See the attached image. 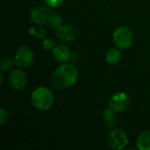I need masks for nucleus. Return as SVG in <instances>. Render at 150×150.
Instances as JSON below:
<instances>
[{
    "label": "nucleus",
    "instance_id": "nucleus-7",
    "mask_svg": "<svg viewBox=\"0 0 150 150\" xmlns=\"http://www.w3.org/2000/svg\"><path fill=\"white\" fill-rule=\"evenodd\" d=\"M10 83L13 89L17 91H23L26 85V76L21 69H14L11 72Z\"/></svg>",
    "mask_w": 150,
    "mask_h": 150
},
{
    "label": "nucleus",
    "instance_id": "nucleus-2",
    "mask_svg": "<svg viewBox=\"0 0 150 150\" xmlns=\"http://www.w3.org/2000/svg\"><path fill=\"white\" fill-rule=\"evenodd\" d=\"M31 101L37 110L47 111L54 104V95L48 88L40 86L33 91Z\"/></svg>",
    "mask_w": 150,
    "mask_h": 150
},
{
    "label": "nucleus",
    "instance_id": "nucleus-10",
    "mask_svg": "<svg viewBox=\"0 0 150 150\" xmlns=\"http://www.w3.org/2000/svg\"><path fill=\"white\" fill-rule=\"evenodd\" d=\"M52 54L54 60L58 62H66L70 59V50L64 45H56L52 49Z\"/></svg>",
    "mask_w": 150,
    "mask_h": 150
},
{
    "label": "nucleus",
    "instance_id": "nucleus-18",
    "mask_svg": "<svg viewBox=\"0 0 150 150\" xmlns=\"http://www.w3.org/2000/svg\"><path fill=\"white\" fill-rule=\"evenodd\" d=\"M64 0H45L46 4L50 8H57L63 4Z\"/></svg>",
    "mask_w": 150,
    "mask_h": 150
},
{
    "label": "nucleus",
    "instance_id": "nucleus-8",
    "mask_svg": "<svg viewBox=\"0 0 150 150\" xmlns=\"http://www.w3.org/2000/svg\"><path fill=\"white\" fill-rule=\"evenodd\" d=\"M55 35L59 40L63 42H69L75 39L76 31L73 25L66 24L55 30Z\"/></svg>",
    "mask_w": 150,
    "mask_h": 150
},
{
    "label": "nucleus",
    "instance_id": "nucleus-13",
    "mask_svg": "<svg viewBox=\"0 0 150 150\" xmlns=\"http://www.w3.org/2000/svg\"><path fill=\"white\" fill-rule=\"evenodd\" d=\"M116 112L112 108H111L110 106L108 108H105V110L103 112V119L106 124V126L108 127H112L115 121H116V119H117V116H116Z\"/></svg>",
    "mask_w": 150,
    "mask_h": 150
},
{
    "label": "nucleus",
    "instance_id": "nucleus-4",
    "mask_svg": "<svg viewBox=\"0 0 150 150\" xmlns=\"http://www.w3.org/2000/svg\"><path fill=\"white\" fill-rule=\"evenodd\" d=\"M108 144L111 149L120 150L125 149L128 144V138L126 132L122 129L112 130L107 137Z\"/></svg>",
    "mask_w": 150,
    "mask_h": 150
},
{
    "label": "nucleus",
    "instance_id": "nucleus-17",
    "mask_svg": "<svg viewBox=\"0 0 150 150\" xmlns=\"http://www.w3.org/2000/svg\"><path fill=\"white\" fill-rule=\"evenodd\" d=\"M42 47L45 50H51L55 47L54 40L52 38H44L42 41Z\"/></svg>",
    "mask_w": 150,
    "mask_h": 150
},
{
    "label": "nucleus",
    "instance_id": "nucleus-3",
    "mask_svg": "<svg viewBox=\"0 0 150 150\" xmlns=\"http://www.w3.org/2000/svg\"><path fill=\"white\" fill-rule=\"evenodd\" d=\"M112 40L117 47L120 49H127L133 45L134 36L129 27L121 25L117 27L113 32Z\"/></svg>",
    "mask_w": 150,
    "mask_h": 150
},
{
    "label": "nucleus",
    "instance_id": "nucleus-1",
    "mask_svg": "<svg viewBox=\"0 0 150 150\" xmlns=\"http://www.w3.org/2000/svg\"><path fill=\"white\" fill-rule=\"evenodd\" d=\"M78 78V71L75 66L69 63H63L54 72L52 76L53 85L60 90L68 89L73 86Z\"/></svg>",
    "mask_w": 150,
    "mask_h": 150
},
{
    "label": "nucleus",
    "instance_id": "nucleus-5",
    "mask_svg": "<svg viewBox=\"0 0 150 150\" xmlns=\"http://www.w3.org/2000/svg\"><path fill=\"white\" fill-rule=\"evenodd\" d=\"M14 62H15V65L18 68L21 69L28 68L33 62V50L27 46L20 47L15 54Z\"/></svg>",
    "mask_w": 150,
    "mask_h": 150
},
{
    "label": "nucleus",
    "instance_id": "nucleus-16",
    "mask_svg": "<svg viewBox=\"0 0 150 150\" xmlns=\"http://www.w3.org/2000/svg\"><path fill=\"white\" fill-rule=\"evenodd\" d=\"M14 64H15L14 60L5 57V58H3L0 62V69L2 71H8L13 68Z\"/></svg>",
    "mask_w": 150,
    "mask_h": 150
},
{
    "label": "nucleus",
    "instance_id": "nucleus-14",
    "mask_svg": "<svg viewBox=\"0 0 150 150\" xmlns=\"http://www.w3.org/2000/svg\"><path fill=\"white\" fill-rule=\"evenodd\" d=\"M62 18L60 17L59 14H57V13H50V15L48 17L47 24L52 29L57 30L58 28H60L62 25Z\"/></svg>",
    "mask_w": 150,
    "mask_h": 150
},
{
    "label": "nucleus",
    "instance_id": "nucleus-6",
    "mask_svg": "<svg viewBox=\"0 0 150 150\" xmlns=\"http://www.w3.org/2000/svg\"><path fill=\"white\" fill-rule=\"evenodd\" d=\"M130 105L129 96L123 91L115 93L109 101V106L112 108L117 112H121L126 111Z\"/></svg>",
    "mask_w": 150,
    "mask_h": 150
},
{
    "label": "nucleus",
    "instance_id": "nucleus-19",
    "mask_svg": "<svg viewBox=\"0 0 150 150\" xmlns=\"http://www.w3.org/2000/svg\"><path fill=\"white\" fill-rule=\"evenodd\" d=\"M8 116H9V112L4 111L3 108H1L0 109V126L1 127L4 125Z\"/></svg>",
    "mask_w": 150,
    "mask_h": 150
},
{
    "label": "nucleus",
    "instance_id": "nucleus-12",
    "mask_svg": "<svg viewBox=\"0 0 150 150\" xmlns=\"http://www.w3.org/2000/svg\"><path fill=\"white\" fill-rule=\"evenodd\" d=\"M137 148L140 150H150V130L145 131L139 135Z\"/></svg>",
    "mask_w": 150,
    "mask_h": 150
},
{
    "label": "nucleus",
    "instance_id": "nucleus-15",
    "mask_svg": "<svg viewBox=\"0 0 150 150\" xmlns=\"http://www.w3.org/2000/svg\"><path fill=\"white\" fill-rule=\"evenodd\" d=\"M28 33L32 36H33V37H35L37 39H44L45 36H46V31H45V29L40 28V27L32 26V27L29 28Z\"/></svg>",
    "mask_w": 150,
    "mask_h": 150
},
{
    "label": "nucleus",
    "instance_id": "nucleus-11",
    "mask_svg": "<svg viewBox=\"0 0 150 150\" xmlns=\"http://www.w3.org/2000/svg\"><path fill=\"white\" fill-rule=\"evenodd\" d=\"M121 53L117 48H110L105 54V61L110 65H117L121 60Z\"/></svg>",
    "mask_w": 150,
    "mask_h": 150
},
{
    "label": "nucleus",
    "instance_id": "nucleus-9",
    "mask_svg": "<svg viewBox=\"0 0 150 150\" xmlns=\"http://www.w3.org/2000/svg\"><path fill=\"white\" fill-rule=\"evenodd\" d=\"M50 13L51 12L48 8L40 5L35 7L31 11V18L34 23L38 25H44L47 22Z\"/></svg>",
    "mask_w": 150,
    "mask_h": 150
}]
</instances>
